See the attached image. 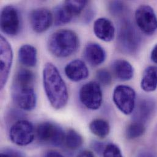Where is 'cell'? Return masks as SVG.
I'll list each match as a JSON object with an SVG mask.
<instances>
[{"label":"cell","mask_w":157,"mask_h":157,"mask_svg":"<svg viewBox=\"0 0 157 157\" xmlns=\"http://www.w3.org/2000/svg\"><path fill=\"white\" fill-rule=\"evenodd\" d=\"M35 130L31 122L26 120H19L10 127L9 138L12 143L19 146H26L34 139Z\"/></svg>","instance_id":"cell-5"},{"label":"cell","mask_w":157,"mask_h":157,"mask_svg":"<svg viewBox=\"0 0 157 157\" xmlns=\"http://www.w3.org/2000/svg\"><path fill=\"white\" fill-rule=\"evenodd\" d=\"M94 33L97 38L105 41H112L115 36V28L109 19L100 18L96 20L94 24Z\"/></svg>","instance_id":"cell-13"},{"label":"cell","mask_w":157,"mask_h":157,"mask_svg":"<svg viewBox=\"0 0 157 157\" xmlns=\"http://www.w3.org/2000/svg\"><path fill=\"white\" fill-rule=\"evenodd\" d=\"M103 157H123V155L118 146L114 144H109L103 150Z\"/></svg>","instance_id":"cell-26"},{"label":"cell","mask_w":157,"mask_h":157,"mask_svg":"<svg viewBox=\"0 0 157 157\" xmlns=\"http://www.w3.org/2000/svg\"><path fill=\"white\" fill-rule=\"evenodd\" d=\"M13 61V52L9 42L2 36L0 37V86L2 89L9 76Z\"/></svg>","instance_id":"cell-11"},{"label":"cell","mask_w":157,"mask_h":157,"mask_svg":"<svg viewBox=\"0 0 157 157\" xmlns=\"http://www.w3.org/2000/svg\"><path fill=\"white\" fill-rule=\"evenodd\" d=\"M96 77L98 81L103 85L106 86L109 84L112 81V77L108 71L105 69H101L97 71Z\"/></svg>","instance_id":"cell-27"},{"label":"cell","mask_w":157,"mask_h":157,"mask_svg":"<svg viewBox=\"0 0 157 157\" xmlns=\"http://www.w3.org/2000/svg\"><path fill=\"white\" fill-rule=\"evenodd\" d=\"M1 29L8 36L18 34L20 27V19L18 10L13 6H4L1 12Z\"/></svg>","instance_id":"cell-10"},{"label":"cell","mask_w":157,"mask_h":157,"mask_svg":"<svg viewBox=\"0 0 157 157\" xmlns=\"http://www.w3.org/2000/svg\"><path fill=\"white\" fill-rule=\"evenodd\" d=\"M18 56L19 61L23 65L32 67L37 63V50L31 45H23L18 50Z\"/></svg>","instance_id":"cell-18"},{"label":"cell","mask_w":157,"mask_h":157,"mask_svg":"<svg viewBox=\"0 0 157 157\" xmlns=\"http://www.w3.org/2000/svg\"><path fill=\"white\" fill-rule=\"evenodd\" d=\"M35 76L34 73L25 69H20L14 79V83L24 86H34Z\"/></svg>","instance_id":"cell-24"},{"label":"cell","mask_w":157,"mask_h":157,"mask_svg":"<svg viewBox=\"0 0 157 157\" xmlns=\"http://www.w3.org/2000/svg\"><path fill=\"white\" fill-rule=\"evenodd\" d=\"M79 97L82 105L89 109L97 110L101 105L102 90L100 84L95 81H90L84 84L80 89Z\"/></svg>","instance_id":"cell-8"},{"label":"cell","mask_w":157,"mask_h":157,"mask_svg":"<svg viewBox=\"0 0 157 157\" xmlns=\"http://www.w3.org/2000/svg\"><path fill=\"white\" fill-rule=\"evenodd\" d=\"M141 37L135 26L128 21H124L121 25L117 42L122 52L132 54L137 51L141 44Z\"/></svg>","instance_id":"cell-3"},{"label":"cell","mask_w":157,"mask_h":157,"mask_svg":"<svg viewBox=\"0 0 157 157\" xmlns=\"http://www.w3.org/2000/svg\"><path fill=\"white\" fill-rule=\"evenodd\" d=\"M87 3V1H66L64 4L73 16H77L82 11Z\"/></svg>","instance_id":"cell-25"},{"label":"cell","mask_w":157,"mask_h":157,"mask_svg":"<svg viewBox=\"0 0 157 157\" xmlns=\"http://www.w3.org/2000/svg\"><path fill=\"white\" fill-rule=\"evenodd\" d=\"M146 131L145 124L137 121H133L130 124L125 132L126 137L128 140H134L141 136Z\"/></svg>","instance_id":"cell-23"},{"label":"cell","mask_w":157,"mask_h":157,"mask_svg":"<svg viewBox=\"0 0 157 157\" xmlns=\"http://www.w3.org/2000/svg\"><path fill=\"white\" fill-rule=\"evenodd\" d=\"M141 87L146 92H153L157 89V67L149 66L143 72Z\"/></svg>","instance_id":"cell-19"},{"label":"cell","mask_w":157,"mask_h":157,"mask_svg":"<svg viewBox=\"0 0 157 157\" xmlns=\"http://www.w3.org/2000/svg\"><path fill=\"white\" fill-rule=\"evenodd\" d=\"M10 156V157H25L21 152L13 150V149H7L5 151Z\"/></svg>","instance_id":"cell-30"},{"label":"cell","mask_w":157,"mask_h":157,"mask_svg":"<svg viewBox=\"0 0 157 157\" xmlns=\"http://www.w3.org/2000/svg\"><path fill=\"white\" fill-rule=\"evenodd\" d=\"M78 46L77 34L70 29H60L53 33L47 43L50 52L61 58L71 56L77 51Z\"/></svg>","instance_id":"cell-2"},{"label":"cell","mask_w":157,"mask_h":157,"mask_svg":"<svg viewBox=\"0 0 157 157\" xmlns=\"http://www.w3.org/2000/svg\"><path fill=\"white\" fill-rule=\"evenodd\" d=\"M113 100L117 108L124 114L133 112L136 105V93L133 88L126 85H119L114 90Z\"/></svg>","instance_id":"cell-6"},{"label":"cell","mask_w":157,"mask_h":157,"mask_svg":"<svg viewBox=\"0 0 157 157\" xmlns=\"http://www.w3.org/2000/svg\"><path fill=\"white\" fill-rule=\"evenodd\" d=\"M111 69L116 78L121 81H128L133 77V67L126 60H115L112 64Z\"/></svg>","instance_id":"cell-17"},{"label":"cell","mask_w":157,"mask_h":157,"mask_svg":"<svg viewBox=\"0 0 157 157\" xmlns=\"http://www.w3.org/2000/svg\"><path fill=\"white\" fill-rule=\"evenodd\" d=\"M29 22L33 29L37 33L46 31L53 22V13L46 8H37L29 14Z\"/></svg>","instance_id":"cell-12"},{"label":"cell","mask_w":157,"mask_h":157,"mask_svg":"<svg viewBox=\"0 0 157 157\" xmlns=\"http://www.w3.org/2000/svg\"><path fill=\"white\" fill-rule=\"evenodd\" d=\"M0 157H10V156L9 155V154L5 151V152H2L1 154V156Z\"/></svg>","instance_id":"cell-33"},{"label":"cell","mask_w":157,"mask_h":157,"mask_svg":"<svg viewBox=\"0 0 157 157\" xmlns=\"http://www.w3.org/2000/svg\"><path fill=\"white\" fill-rule=\"evenodd\" d=\"M42 157H64L61 153L55 151H49L46 152Z\"/></svg>","instance_id":"cell-29"},{"label":"cell","mask_w":157,"mask_h":157,"mask_svg":"<svg viewBox=\"0 0 157 157\" xmlns=\"http://www.w3.org/2000/svg\"><path fill=\"white\" fill-rule=\"evenodd\" d=\"M64 71L67 78L74 82H78L85 79L89 76L87 67L80 59H75L68 63Z\"/></svg>","instance_id":"cell-16"},{"label":"cell","mask_w":157,"mask_h":157,"mask_svg":"<svg viewBox=\"0 0 157 157\" xmlns=\"http://www.w3.org/2000/svg\"><path fill=\"white\" fill-rule=\"evenodd\" d=\"M84 57L92 66H98L106 59V53L104 48L96 43H89L84 50Z\"/></svg>","instance_id":"cell-14"},{"label":"cell","mask_w":157,"mask_h":157,"mask_svg":"<svg viewBox=\"0 0 157 157\" xmlns=\"http://www.w3.org/2000/svg\"><path fill=\"white\" fill-rule=\"evenodd\" d=\"M53 21L56 26L63 25L69 23L74 17L64 4L56 6L53 10Z\"/></svg>","instance_id":"cell-20"},{"label":"cell","mask_w":157,"mask_h":157,"mask_svg":"<svg viewBox=\"0 0 157 157\" xmlns=\"http://www.w3.org/2000/svg\"><path fill=\"white\" fill-rule=\"evenodd\" d=\"M43 84L52 106L55 109L63 108L69 100L67 87L58 69L51 63H47L44 66Z\"/></svg>","instance_id":"cell-1"},{"label":"cell","mask_w":157,"mask_h":157,"mask_svg":"<svg viewBox=\"0 0 157 157\" xmlns=\"http://www.w3.org/2000/svg\"><path fill=\"white\" fill-rule=\"evenodd\" d=\"M135 20L139 28L147 35H152L157 30V17L149 5L140 6L135 12Z\"/></svg>","instance_id":"cell-9"},{"label":"cell","mask_w":157,"mask_h":157,"mask_svg":"<svg viewBox=\"0 0 157 157\" xmlns=\"http://www.w3.org/2000/svg\"><path fill=\"white\" fill-rule=\"evenodd\" d=\"M90 132L100 138H105L109 133L110 127L108 122L102 119H96L89 124Z\"/></svg>","instance_id":"cell-21"},{"label":"cell","mask_w":157,"mask_h":157,"mask_svg":"<svg viewBox=\"0 0 157 157\" xmlns=\"http://www.w3.org/2000/svg\"><path fill=\"white\" fill-rule=\"evenodd\" d=\"M65 134L59 126L49 122L39 124L35 130V135L40 143L56 147L64 143Z\"/></svg>","instance_id":"cell-4"},{"label":"cell","mask_w":157,"mask_h":157,"mask_svg":"<svg viewBox=\"0 0 157 157\" xmlns=\"http://www.w3.org/2000/svg\"><path fill=\"white\" fill-rule=\"evenodd\" d=\"M124 9L123 4L121 2L119 1H114L111 2L110 4V11L113 14L119 13Z\"/></svg>","instance_id":"cell-28"},{"label":"cell","mask_w":157,"mask_h":157,"mask_svg":"<svg viewBox=\"0 0 157 157\" xmlns=\"http://www.w3.org/2000/svg\"><path fill=\"white\" fill-rule=\"evenodd\" d=\"M77 157H95L93 153L89 151H84L81 152Z\"/></svg>","instance_id":"cell-32"},{"label":"cell","mask_w":157,"mask_h":157,"mask_svg":"<svg viewBox=\"0 0 157 157\" xmlns=\"http://www.w3.org/2000/svg\"><path fill=\"white\" fill-rule=\"evenodd\" d=\"M155 109V102L149 98H143L139 100L134 109L133 121L145 124L151 117Z\"/></svg>","instance_id":"cell-15"},{"label":"cell","mask_w":157,"mask_h":157,"mask_svg":"<svg viewBox=\"0 0 157 157\" xmlns=\"http://www.w3.org/2000/svg\"><path fill=\"white\" fill-rule=\"evenodd\" d=\"M151 58L152 61L157 64V44L153 48L151 52Z\"/></svg>","instance_id":"cell-31"},{"label":"cell","mask_w":157,"mask_h":157,"mask_svg":"<svg viewBox=\"0 0 157 157\" xmlns=\"http://www.w3.org/2000/svg\"><path fill=\"white\" fill-rule=\"evenodd\" d=\"M12 96L17 106L23 110L29 111L36 108L37 97L33 86H22L13 83Z\"/></svg>","instance_id":"cell-7"},{"label":"cell","mask_w":157,"mask_h":157,"mask_svg":"<svg viewBox=\"0 0 157 157\" xmlns=\"http://www.w3.org/2000/svg\"><path fill=\"white\" fill-rule=\"evenodd\" d=\"M83 143L82 136L73 129L67 131L65 134L64 144L71 150H77L79 148Z\"/></svg>","instance_id":"cell-22"}]
</instances>
